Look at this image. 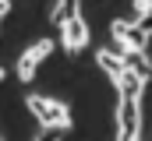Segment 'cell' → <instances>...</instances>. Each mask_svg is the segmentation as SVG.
<instances>
[{"mask_svg":"<svg viewBox=\"0 0 152 141\" xmlns=\"http://www.w3.org/2000/svg\"><path fill=\"white\" fill-rule=\"evenodd\" d=\"M7 11H11V0H0V18H4Z\"/></svg>","mask_w":152,"mask_h":141,"instance_id":"cell-12","label":"cell"},{"mask_svg":"<svg viewBox=\"0 0 152 141\" xmlns=\"http://www.w3.org/2000/svg\"><path fill=\"white\" fill-rule=\"evenodd\" d=\"M131 7H134V21H138V25H142V21H149V14H152V0H134Z\"/></svg>","mask_w":152,"mask_h":141,"instance_id":"cell-10","label":"cell"},{"mask_svg":"<svg viewBox=\"0 0 152 141\" xmlns=\"http://www.w3.org/2000/svg\"><path fill=\"white\" fill-rule=\"evenodd\" d=\"M0 81H4V67H0Z\"/></svg>","mask_w":152,"mask_h":141,"instance_id":"cell-14","label":"cell"},{"mask_svg":"<svg viewBox=\"0 0 152 141\" xmlns=\"http://www.w3.org/2000/svg\"><path fill=\"white\" fill-rule=\"evenodd\" d=\"M32 141H60V131H46V127H39L36 134H32Z\"/></svg>","mask_w":152,"mask_h":141,"instance_id":"cell-11","label":"cell"},{"mask_svg":"<svg viewBox=\"0 0 152 141\" xmlns=\"http://www.w3.org/2000/svg\"><path fill=\"white\" fill-rule=\"evenodd\" d=\"M110 35H113V42H117L120 53H145L152 28H149V25H138V21L113 18V21H110Z\"/></svg>","mask_w":152,"mask_h":141,"instance_id":"cell-3","label":"cell"},{"mask_svg":"<svg viewBox=\"0 0 152 141\" xmlns=\"http://www.w3.org/2000/svg\"><path fill=\"white\" fill-rule=\"evenodd\" d=\"M81 4H85V0H53V7H50V21H53V25H64L67 18L81 14Z\"/></svg>","mask_w":152,"mask_h":141,"instance_id":"cell-8","label":"cell"},{"mask_svg":"<svg viewBox=\"0 0 152 141\" xmlns=\"http://www.w3.org/2000/svg\"><path fill=\"white\" fill-rule=\"evenodd\" d=\"M113 85L120 88V95H142L149 81H145V78H142L138 70H131V67H127V70H124V74H120V78L113 81Z\"/></svg>","mask_w":152,"mask_h":141,"instance_id":"cell-7","label":"cell"},{"mask_svg":"<svg viewBox=\"0 0 152 141\" xmlns=\"http://www.w3.org/2000/svg\"><path fill=\"white\" fill-rule=\"evenodd\" d=\"M113 127H117V134L142 138V127H145V106H142V95H120V99H117Z\"/></svg>","mask_w":152,"mask_h":141,"instance_id":"cell-2","label":"cell"},{"mask_svg":"<svg viewBox=\"0 0 152 141\" xmlns=\"http://www.w3.org/2000/svg\"><path fill=\"white\" fill-rule=\"evenodd\" d=\"M28 113L39 120V127L46 131H71V109L57 99H46V95H25Z\"/></svg>","mask_w":152,"mask_h":141,"instance_id":"cell-1","label":"cell"},{"mask_svg":"<svg viewBox=\"0 0 152 141\" xmlns=\"http://www.w3.org/2000/svg\"><path fill=\"white\" fill-rule=\"evenodd\" d=\"M96 60H99V67L106 70L113 81L124 74V70H127V57H124L120 49H99V53H96Z\"/></svg>","mask_w":152,"mask_h":141,"instance_id":"cell-6","label":"cell"},{"mask_svg":"<svg viewBox=\"0 0 152 141\" xmlns=\"http://www.w3.org/2000/svg\"><path fill=\"white\" fill-rule=\"evenodd\" d=\"M124 57H127V67L131 70H138L145 81H152V60L145 57V53H124Z\"/></svg>","mask_w":152,"mask_h":141,"instance_id":"cell-9","label":"cell"},{"mask_svg":"<svg viewBox=\"0 0 152 141\" xmlns=\"http://www.w3.org/2000/svg\"><path fill=\"white\" fill-rule=\"evenodd\" d=\"M85 42H88V21H85V14L67 18V21L60 25V46H64V53H67V57H75Z\"/></svg>","mask_w":152,"mask_h":141,"instance_id":"cell-4","label":"cell"},{"mask_svg":"<svg viewBox=\"0 0 152 141\" xmlns=\"http://www.w3.org/2000/svg\"><path fill=\"white\" fill-rule=\"evenodd\" d=\"M50 53H53V39H39L36 46H28V49L18 57V78L28 85V81L36 78V67L46 60V57H50Z\"/></svg>","mask_w":152,"mask_h":141,"instance_id":"cell-5","label":"cell"},{"mask_svg":"<svg viewBox=\"0 0 152 141\" xmlns=\"http://www.w3.org/2000/svg\"><path fill=\"white\" fill-rule=\"evenodd\" d=\"M117 141H142V138H131V134H117Z\"/></svg>","mask_w":152,"mask_h":141,"instance_id":"cell-13","label":"cell"}]
</instances>
